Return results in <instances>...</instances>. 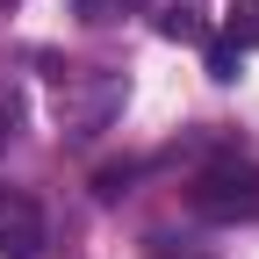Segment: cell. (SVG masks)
<instances>
[{
    "label": "cell",
    "mask_w": 259,
    "mask_h": 259,
    "mask_svg": "<svg viewBox=\"0 0 259 259\" xmlns=\"http://www.w3.org/2000/svg\"><path fill=\"white\" fill-rule=\"evenodd\" d=\"M122 108V72L108 65H65L58 72V130L65 137H101Z\"/></svg>",
    "instance_id": "6da1fadb"
},
{
    "label": "cell",
    "mask_w": 259,
    "mask_h": 259,
    "mask_svg": "<svg viewBox=\"0 0 259 259\" xmlns=\"http://www.w3.org/2000/svg\"><path fill=\"white\" fill-rule=\"evenodd\" d=\"M187 202H194V216H209V223L259 216V166H252V158H209V166L194 173Z\"/></svg>",
    "instance_id": "7a4b0ae2"
},
{
    "label": "cell",
    "mask_w": 259,
    "mask_h": 259,
    "mask_svg": "<svg viewBox=\"0 0 259 259\" xmlns=\"http://www.w3.org/2000/svg\"><path fill=\"white\" fill-rule=\"evenodd\" d=\"M44 245H51V231H44L36 194L0 187V259H44Z\"/></svg>",
    "instance_id": "3957f363"
},
{
    "label": "cell",
    "mask_w": 259,
    "mask_h": 259,
    "mask_svg": "<svg viewBox=\"0 0 259 259\" xmlns=\"http://www.w3.org/2000/svg\"><path fill=\"white\" fill-rule=\"evenodd\" d=\"M22 115H29V101H22V79H15V72H0V151L22 137Z\"/></svg>",
    "instance_id": "277c9868"
},
{
    "label": "cell",
    "mask_w": 259,
    "mask_h": 259,
    "mask_svg": "<svg viewBox=\"0 0 259 259\" xmlns=\"http://www.w3.org/2000/svg\"><path fill=\"white\" fill-rule=\"evenodd\" d=\"M238 65H245V44H238V36H209V79L231 87V79H238Z\"/></svg>",
    "instance_id": "5b68a950"
},
{
    "label": "cell",
    "mask_w": 259,
    "mask_h": 259,
    "mask_svg": "<svg viewBox=\"0 0 259 259\" xmlns=\"http://www.w3.org/2000/svg\"><path fill=\"white\" fill-rule=\"evenodd\" d=\"M158 29H166V36H187V44H194V36H202V15H194V0H173L166 15H158Z\"/></svg>",
    "instance_id": "8992f818"
},
{
    "label": "cell",
    "mask_w": 259,
    "mask_h": 259,
    "mask_svg": "<svg viewBox=\"0 0 259 259\" xmlns=\"http://www.w3.org/2000/svg\"><path fill=\"white\" fill-rule=\"evenodd\" d=\"M151 259H194V252H173L166 238H151Z\"/></svg>",
    "instance_id": "52a82bcc"
}]
</instances>
